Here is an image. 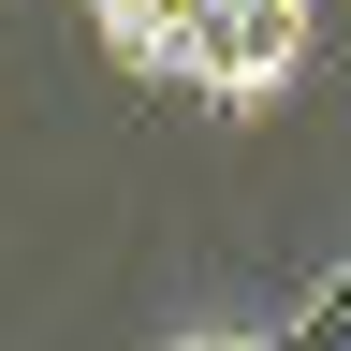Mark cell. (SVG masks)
Masks as SVG:
<instances>
[{
	"instance_id": "cell-2",
	"label": "cell",
	"mask_w": 351,
	"mask_h": 351,
	"mask_svg": "<svg viewBox=\"0 0 351 351\" xmlns=\"http://www.w3.org/2000/svg\"><path fill=\"white\" fill-rule=\"evenodd\" d=\"M176 351H249V337H176Z\"/></svg>"
},
{
	"instance_id": "cell-1",
	"label": "cell",
	"mask_w": 351,
	"mask_h": 351,
	"mask_svg": "<svg viewBox=\"0 0 351 351\" xmlns=\"http://www.w3.org/2000/svg\"><path fill=\"white\" fill-rule=\"evenodd\" d=\"M147 73H191L219 103H263V88H293L307 59V0H88Z\"/></svg>"
}]
</instances>
